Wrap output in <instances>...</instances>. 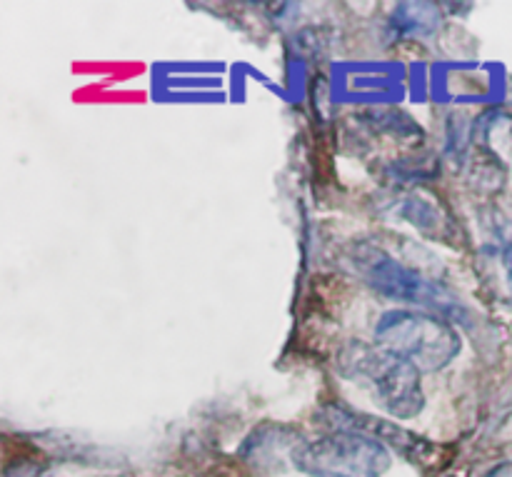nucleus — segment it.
Listing matches in <instances>:
<instances>
[{"label":"nucleus","instance_id":"4","mask_svg":"<svg viewBox=\"0 0 512 477\" xmlns=\"http://www.w3.org/2000/svg\"><path fill=\"white\" fill-rule=\"evenodd\" d=\"M293 465L310 477H383L390 455L365 435L333 433L295 448Z\"/></svg>","mask_w":512,"mask_h":477},{"label":"nucleus","instance_id":"5","mask_svg":"<svg viewBox=\"0 0 512 477\" xmlns=\"http://www.w3.org/2000/svg\"><path fill=\"white\" fill-rule=\"evenodd\" d=\"M320 420L333 425L335 433L365 435V438L375 440V443L390 445V448L400 450L405 458L415 460V463H423V460H430L435 455L433 443L408 433V430L390 423V420L373 418V415H365V413H355V410L340 408V405H328V408H323Z\"/></svg>","mask_w":512,"mask_h":477},{"label":"nucleus","instance_id":"7","mask_svg":"<svg viewBox=\"0 0 512 477\" xmlns=\"http://www.w3.org/2000/svg\"><path fill=\"white\" fill-rule=\"evenodd\" d=\"M500 255H503V265L512 280V223L500 230Z\"/></svg>","mask_w":512,"mask_h":477},{"label":"nucleus","instance_id":"3","mask_svg":"<svg viewBox=\"0 0 512 477\" xmlns=\"http://www.w3.org/2000/svg\"><path fill=\"white\" fill-rule=\"evenodd\" d=\"M350 260L355 265V273L385 298L418 305V308H430L438 315L463 318L465 308L453 293L420 275L418 270L390 258L385 250L375 248V245H355Z\"/></svg>","mask_w":512,"mask_h":477},{"label":"nucleus","instance_id":"2","mask_svg":"<svg viewBox=\"0 0 512 477\" xmlns=\"http://www.w3.org/2000/svg\"><path fill=\"white\" fill-rule=\"evenodd\" d=\"M378 345L403 355L405 360L425 373H435L453 363L460 355L463 340L458 330L440 315L390 310L375 325Z\"/></svg>","mask_w":512,"mask_h":477},{"label":"nucleus","instance_id":"6","mask_svg":"<svg viewBox=\"0 0 512 477\" xmlns=\"http://www.w3.org/2000/svg\"><path fill=\"white\" fill-rule=\"evenodd\" d=\"M440 15L443 10L433 3H403L395 8L393 18H390V30L395 38H408V35L428 38L438 28Z\"/></svg>","mask_w":512,"mask_h":477},{"label":"nucleus","instance_id":"1","mask_svg":"<svg viewBox=\"0 0 512 477\" xmlns=\"http://www.w3.org/2000/svg\"><path fill=\"white\" fill-rule=\"evenodd\" d=\"M338 370L345 380L368 388L375 403L395 418L410 420L423 413L420 370L403 355L383 345L348 343L338 355Z\"/></svg>","mask_w":512,"mask_h":477}]
</instances>
